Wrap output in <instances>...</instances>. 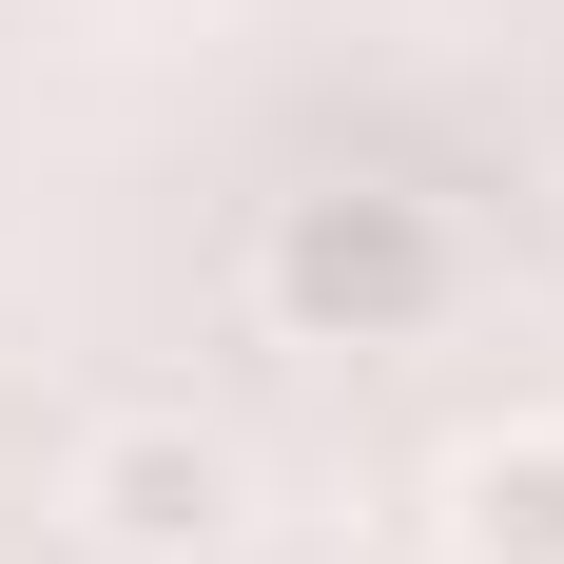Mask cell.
<instances>
[{
	"mask_svg": "<svg viewBox=\"0 0 564 564\" xmlns=\"http://www.w3.org/2000/svg\"><path fill=\"white\" fill-rule=\"evenodd\" d=\"M429 292H448L429 195H292L273 215V312L292 332H429Z\"/></svg>",
	"mask_w": 564,
	"mask_h": 564,
	"instance_id": "cell-1",
	"label": "cell"
},
{
	"mask_svg": "<svg viewBox=\"0 0 564 564\" xmlns=\"http://www.w3.org/2000/svg\"><path fill=\"white\" fill-rule=\"evenodd\" d=\"M78 525L98 545H137V564H195V545H234L253 525V467L215 448V429H78Z\"/></svg>",
	"mask_w": 564,
	"mask_h": 564,
	"instance_id": "cell-2",
	"label": "cell"
},
{
	"mask_svg": "<svg viewBox=\"0 0 564 564\" xmlns=\"http://www.w3.org/2000/svg\"><path fill=\"white\" fill-rule=\"evenodd\" d=\"M448 545H467V564H564V429L448 467Z\"/></svg>",
	"mask_w": 564,
	"mask_h": 564,
	"instance_id": "cell-3",
	"label": "cell"
}]
</instances>
